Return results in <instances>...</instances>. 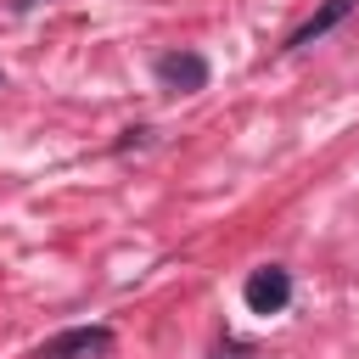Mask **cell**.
I'll return each mask as SVG.
<instances>
[{
    "mask_svg": "<svg viewBox=\"0 0 359 359\" xmlns=\"http://www.w3.org/2000/svg\"><path fill=\"white\" fill-rule=\"evenodd\" d=\"M213 359H258V348H252V342H236V337H224Z\"/></svg>",
    "mask_w": 359,
    "mask_h": 359,
    "instance_id": "obj_5",
    "label": "cell"
},
{
    "mask_svg": "<svg viewBox=\"0 0 359 359\" xmlns=\"http://www.w3.org/2000/svg\"><path fill=\"white\" fill-rule=\"evenodd\" d=\"M112 353V325H67L34 348V359H107Z\"/></svg>",
    "mask_w": 359,
    "mask_h": 359,
    "instance_id": "obj_1",
    "label": "cell"
},
{
    "mask_svg": "<svg viewBox=\"0 0 359 359\" xmlns=\"http://www.w3.org/2000/svg\"><path fill=\"white\" fill-rule=\"evenodd\" d=\"M34 6H45V0H11V11H34Z\"/></svg>",
    "mask_w": 359,
    "mask_h": 359,
    "instance_id": "obj_6",
    "label": "cell"
},
{
    "mask_svg": "<svg viewBox=\"0 0 359 359\" xmlns=\"http://www.w3.org/2000/svg\"><path fill=\"white\" fill-rule=\"evenodd\" d=\"M241 303H247V314H280L286 303H292V275L280 269V264H264V269H252L247 280H241Z\"/></svg>",
    "mask_w": 359,
    "mask_h": 359,
    "instance_id": "obj_3",
    "label": "cell"
},
{
    "mask_svg": "<svg viewBox=\"0 0 359 359\" xmlns=\"http://www.w3.org/2000/svg\"><path fill=\"white\" fill-rule=\"evenodd\" d=\"M151 73H157V84L168 90V95H196V90H208V56L202 50H163L157 62H151Z\"/></svg>",
    "mask_w": 359,
    "mask_h": 359,
    "instance_id": "obj_2",
    "label": "cell"
},
{
    "mask_svg": "<svg viewBox=\"0 0 359 359\" xmlns=\"http://www.w3.org/2000/svg\"><path fill=\"white\" fill-rule=\"evenodd\" d=\"M0 84H6V73H0Z\"/></svg>",
    "mask_w": 359,
    "mask_h": 359,
    "instance_id": "obj_7",
    "label": "cell"
},
{
    "mask_svg": "<svg viewBox=\"0 0 359 359\" xmlns=\"http://www.w3.org/2000/svg\"><path fill=\"white\" fill-rule=\"evenodd\" d=\"M353 11H359V0H325V6H314V11H309V17H303L286 39H280V50H309L314 39H325L331 28H342Z\"/></svg>",
    "mask_w": 359,
    "mask_h": 359,
    "instance_id": "obj_4",
    "label": "cell"
}]
</instances>
